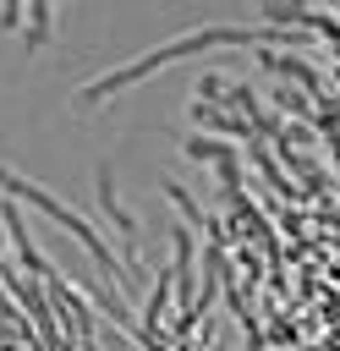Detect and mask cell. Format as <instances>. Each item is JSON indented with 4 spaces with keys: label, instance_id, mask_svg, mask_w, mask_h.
<instances>
[{
    "label": "cell",
    "instance_id": "cell-1",
    "mask_svg": "<svg viewBox=\"0 0 340 351\" xmlns=\"http://www.w3.org/2000/svg\"><path fill=\"white\" fill-rule=\"evenodd\" d=\"M219 44H313L302 27H236V22H208V27H192V33H181V38H170V44H159V49H148V55H137V60H121L115 71H104V77H93L88 88H77V110L82 104H99V99H115L121 88H132V82H143V77H154L159 66H175V60H186V55H203V49H219Z\"/></svg>",
    "mask_w": 340,
    "mask_h": 351
},
{
    "label": "cell",
    "instance_id": "cell-2",
    "mask_svg": "<svg viewBox=\"0 0 340 351\" xmlns=\"http://www.w3.org/2000/svg\"><path fill=\"white\" fill-rule=\"evenodd\" d=\"M0 192H11L16 203H33V208H44V214H49L55 225H66V230H71V236H77V241H82V247L93 252V263H104V269H110L115 280H132V274H126V269L115 263V252H110V247L99 241V230H93V225H88V219H82V214H77L71 203H60L55 192H44V186H33V181H22V176H16L11 165H0Z\"/></svg>",
    "mask_w": 340,
    "mask_h": 351
},
{
    "label": "cell",
    "instance_id": "cell-3",
    "mask_svg": "<svg viewBox=\"0 0 340 351\" xmlns=\"http://www.w3.org/2000/svg\"><path fill=\"white\" fill-rule=\"evenodd\" d=\"M170 247H175L170 274H175V291H181V329H186L197 318V307H192V230L186 225H170Z\"/></svg>",
    "mask_w": 340,
    "mask_h": 351
},
{
    "label": "cell",
    "instance_id": "cell-4",
    "mask_svg": "<svg viewBox=\"0 0 340 351\" xmlns=\"http://www.w3.org/2000/svg\"><path fill=\"white\" fill-rule=\"evenodd\" d=\"M99 203H104V214H110V225L126 236V269L137 274V219L121 208V197H115V181H110V170H99Z\"/></svg>",
    "mask_w": 340,
    "mask_h": 351
},
{
    "label": "cell",
    "instance_id": "cell-5",
    "mask_svg": "<svg viewBox=\"0 0 340 351\" xmlns=\"http://www.w3.org/2000/svg\"><path fill=\"white\" fill-rule=\"evenodd\" d=\"M258 66H263V71H280V77H296L302 88H313V93L324 99V77H318L307 60H296V55H274L269 44H258Z\"/></svg>",
    "mask_w": 340,
    "mask_h": 351
},
{
    "label": "cell",
    "instance_id": "cell-6",
    "mask_svg": "<svg viewBox=\"0 0 340 351\" xmlns=\"http://www.w3.org/2000/svg\"><path fill=\"white\" fill-rule=\"evenodd\" d=\"M258 11L269 16V27H307L313 0H258Z\"/></svg>",
    "mask_w": 340,
    "mask_h": 351
},
{
    "label": "cell",
    "instance_id": "cell-7",
    "mask_svg": "<svg viewBox=\"0 0 340 351\" xmlns=\"http://www.w3.org/2000/svg\"><path fill=\"white\" fill-rule=\"evenodd\" d=\"M307 27H313V33H324V38L335 44V55H340V16H329V11H318V5H313V11H307Z\"/></svg>",
    "mask_w": 340,
    "mask_h": 351
},
{
    "label": "cell",
    "instance_id": "cell-8",
    "mask_svg": "<svg viewBox=\"0 0 340 351\" xmlns=\"http://www.w3.org/2000/svg\"><path fill=\"white\" fill-rule=\"evenodd\" d=\"M16 11H22V0H5L0 5V27H16Z\"/></svg>",
    "mask_w": 340,
    "mask_h": 351
}]
</instances>
